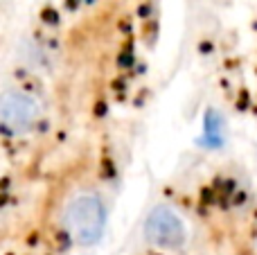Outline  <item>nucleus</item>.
<instances>
[{
    "mask_svg": "<svg viewBox=\"0 0 257 255\" xmlns=\"http://www.w3.org/2000/svg\"><path fill=\"white\" fill-rule=\"evenodd\" d=\"M106 201L95 190H81L66 203L61 224L63 233L77 246H93L102 239L106 228Z\"/></svg>",
    "mask_w": 257,
    "mask_h": 255,
    "instance_id": "nucleus-1",
    "label": "nucleus"
},
{
    "mask_svg": "<svg viewBox=\"0 0 257 255\" xmlns=\"http://www.w3.org/2000/svg\"><path fill=\"white\" fill-rule=\"evenodd\" d=\"M43 106L30 93L23 90H7L0 102V122L5 134L9 136H25L41 124Z\"/></svg>",
    "mask_w": 257,
    "mask_h": 255,
    "instance_id": "nucleus-2",
    "label": "nucleus"
},
{
    "mask_svg": "<svg viewBox=\"0 0 257 255\" xmlns=\"http://www.w3.org/2000/svg\"><path fill=\"white\" fill-rule=\"evenodd\" d=\"M145 237L158 251L176 253L185 248L187 228L176 210H172L169 206H156L145 221Z\"/></svg>",
    "mask_w": 257,
    "mask_h": 255,
    "instance_id": "nucleus-3",
    "label": "nucleus"
}]
</instances>
